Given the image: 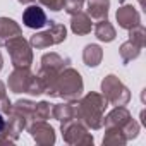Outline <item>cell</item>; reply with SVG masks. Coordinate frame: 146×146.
<instances>
[{
	"label": "cell",
	"instance_id": "obj_1",
	"mask_svg": "<svg viewBox=\"0 0 146 146\" xmlns=\"http://www.w3.org/2000/svg\"><path fill=\"white\" fill-rule=\"evenodd\" d=\"M74 103H76V119L81 120L88 129L98 131L103 127V117L108 102L102 93L90 91Z\"/></svg>",
	"mask_w": 146,
	"mask_h": 146
},
{
	"label": "cell",
	"instance_id": "obj_2",
	"mask_svg": "<svg viewBox=\"0 0 146 146\" xmlns=\"http://www.w3.org/2000/svg\"><path fill=\"white\" fill-rule=\"evenodd\" d=\"M83 91H84L83 76L70 65L65 67L57 78L55 98H62L64 102H78L83 96Z\"/></svg>",
	"mask_w": 146,
	"mask_h": 146
},
{
	"label": "cell",
	"instance_id": "obj_3",
	"mask_svg": "<svg viewBox=\"0 0 146 146\" xmlns=\"http://www.w3.org/2000/svg\"><path fill=\"white\" fill-rule=\"evenodd\" d=\"M46 24H48L46 31L35 33L29 38V45L36 50H43V48H48L53 45H60L67 38V28L64 24H60L57 21H48Z\"/></svg>",
	"mask_w": 146,
	"mask_h": 146
},
{
	"label": "cell",
	"instance_id": "obj_4",
	"mask_svg": "<svg viewBox=\"0 0 146 146\" xmlns=\"http://www.w3.org/2000/svg\"><path fill=\"white\" fill-rule=\"evenodd\" d=\"M5 50L9 52L11 62L14 67H31L33 64V46L28 40L23 38V35L9 38L2 43Z\"/></svg>",
	"mask_w": 146,
	"mask_h": 146
},
{
	"label": "cell",
	"instance_id": "obj_5",
	"mask_svg": "<svg viewBox=\"0 0 146 146\" xmlns=\"http://www.w3.org/2000/svg\"><path fill=\"white\" fill-rule=\"evenodd\" d=\"M102 95L110 105L115 107H125L131 102V91L129 88L113 74H108L102 81Z\"/></svg>",
	"mask_w": 146,
	"mask_h": 146
},
{
	"label": "cell",
	"instance_id": "obj_6",
	"mask_svg": "<svg viewBox=\"0 0 146 146\" xmlns=\"http://www.w3.org/2000/svg\"><path fill=\"white\" fill-rule=\"evenodd\" d=\"M60 132L67 144L78 146V144H93V134L90 129L78 119H70L65 122H60Z\"/></svg>",
	"mask_w": 146,
	"mask_h": 146
},
{
	"label": "cell",
	"instance_id": "obj_7",
	"mask_svg": "<svg viewBox=\"0 0 146 146\" xmlns=\"http://www.w3.org/2000/svg\"><path fill=\"white\" fill-rule=\"evenodd\" d=\"M29 136L33 137V141L40 146H52L55 144V129L46 124V120H35V122H29L26 125Z\"/></svg>",
	"mask_w": 146,
	"mask_h": 146
},
{
	"label": "cell",
	"instance_id": "obj_8",
	"mask_svg": "<svg viewBox=\"0 0 146 146\" xmlns=\"http://www.w3.org/2000/svg\"><path fill=\"white\" fill-rule=\"evenodd\" d=\"M35 74L31 72V67H14V70L9 74L7 79V86L12 93L19 95V93H28L29 84L33 81Z\"/></svg>",
	"mask_w": 146,
	"mask_h": 146
},
{
	"label": "cell",
	"instance_id": "obj_9",
	"mask_svg": "<svg viewBox=\"0 0 146 146\" xmlns=\"http://www.w3.org/2000/svg\"><path fill=\"white\" fill-rule=\"evenodd\" d=\"M48 19H46V14L45 11L40 7V5H35L31 4L28 9H24L23 12V24L29 29H40L43 26H46Z\"/></svg>",
	"mask_w": 146,
	"mask_h": 146
},
{
	"label": "cell",
	"instance_id": "obj_10",
	"mask_svg": "<svg viewBox=\"0 0 146 146\" xmlns=\"http://www.w3.org/2000/svg\"><path fill=\"white\" fill-rule=\"evenodd\" d=\"M115 17H117L119 26H120L122 29H127V31H129L131 28L141 24V16H139V12H137L132 5H129V4L120 5V7L117 9V12H115Z\"/></svg>",
	"mask_w": 146,
	"mask_h": 146
},
{
	"label": "cell",
	"instance_id": "obj_11",
	"mask_svg": "<svg viewBox=\"0 0 146 146\" xmlns=\"http://www.w3.org/2000/svg\"><path fill=\"white\" fill-rule=\"evenodd\" d=\"M131 120H132V115L125 107H115L103 117V125L105 127H120L124 131V127Z\"/></svg>",
	"mask_w": 146,
	"mask_h": 146
},
{
	"label": "cell",
	"instance_id": "obj_12",
	"mask_svg": "<svg viewBox=\"0 0 146 146\" xmlns=\"http://www.w3.org/2000/svg\"><path fill=\"white\" fill-rule=\"evenodd\" d=\"M91 28H93V23H91V17L86 12L79 11V12L70 16V29H72L74 35H78V36L90 35Z\"/></svg>",
	"mask_w": 146,
	"mask_h": 146
},
{
	"label": "cell",
	"instance_id": "obj_13",
	"mask_svg": "<svg viewBox=\"0 0 146 146\" xmlns=\"http://www.w3.org/2000/svg\"><path fill=\"white\" fill-rule=\"evenodd\" d=\"M40 62H41V69H48V70H53V72H60V70H64L65 67L70 65L69 57H62V55H58L55 52L45 53Z\"/></svg>",
	"mask_w": 146,
	"mask_h": 146
},
{
	"label": "cell",
	"instance_id": "obj_14",
	"mask_svg": "<svg viewBox=\"0 0 146 146\" xmlns=\"http://www.w3.org/2000/svg\"><path fill=\"white\" fill-rule=\"evenodd\" d=\"M86 14L95 19H108V9H110V0H86Z\"/></svg>",
	"mask_w": 146,
	"mask_h": 146
},
{
	"label": "cell",
	"instance_id": "obj_15",
	"mask_svg": "<svg viewBox=\"0 0 146 146\" xmlns=\"http://www.w3.org/2000/svg\"><path fill=\"white\" fill-rule=\"evenodd\" d=\"M52 119L58 122H65L70 119H76V103L74 102H64L52 107Z\"/></svg>",
	"mask_w": 146,
	"mask_h": 146
},
{
	"label": "cell",
	"instance_id": "obj_16",
	"mask_svg": "<svg viewBox=\"0 0 146 146\" xmlns=\"http://www.w3.org/2000/svg\"><path fill=\"white\" fill-rule=\"evenodd\" d=\"M19 35H23V29H21V26L14 19H11V17H0V45H2L5 40L19 36Z\"/></svg>",
	"mask_w": 146,
	"mask_h": 146
},
{
	"label": "cell",
	"instance_id": "obj_17",
	"mask_svg": "<svg viewBox=\"0 0 146 146\" xmlns=\"http://www.w3.org/2000/svg\"><path fill=\"white\" fill-rule=\"evenodd\" d=\"M95 36H96L100 41H103V43H110V41L115 40L117 31H115L113 24H112L108 19H102V21H98L96 26H95Z\"/></svg>",
	"mask_w": 146,
	"mask_h": 146
},
{
	"label": "cell",
	"instance_id": "obj_18",
	"mask_svg": "<svg viewBox=\"0 0 146 146\" xmlns=\"http://www.w3.org/2000/svg\"><path fill=\"white\" fill-rule=\"evenodd\" d=\"M102 58H103V50L100 45L96 43H90L84 46L83 50V62L88 65V67H96L102 64Z\"/></svg>",
	"mask_w": 146,
	"mask_h": 146
},
{
	"label": "cell",
	"instance_id": "obj_19",
	"mask_svg": "<svg viewBox=\"0 0 146 146\" xmlns=\"http://www.w3.org/2000/svg\"><path fill=\"white\" fill-rule=\"evenodd\" d=\"M103 144L105 146H124V144H127L124 131L120 127H105Z\"/></svg>",
	"mask_w": 146,
	"mask_h": 146
},
{
	"label": "cell",
	"instance_id": "obj_20",
	"mask_svg": "<svg viewBox=\"0 0 146 146\" xmlns=\"http://www.w3.org/2000/svg\"><path fill=\"white\" fill-rule=\"evenodd\" d=\"M141 46H137L136 43H132V41H125V43H122L120 45V48H119V53H120V60H122V64H129V62H132V60H136L139 55H141Z\"/></svg>",
	"mask_w": 146,
	"mask_h": 146
},
{
	"label": "cell",
	"instance_id": "obj_21",
	"mask_svg": "<svg viewBox=\"0 0 146 146\" xmlns=\"http://www.w3.org/2000/svg\"><path fill=\"white\" fill-rule=\"evenodd\" d=\"M35 105H36V102H31V100H17L16 103H12V110H11V112L19 113V115L24 117V119L28 120V124H29L31 119H33Z\"/></svg>",
	"mask_w": 146,
	"mask_h": 146
},
{
	"label": "cell",
	"instance_id": "obj_22",
	"mask_svg": "<svg viewBox=\"0 0 146 146\" xmlns=\"http://www.w3.org/2000/svg\"><path fill=\"white\" fill-rule=\"evenodd\" d=\"M50 117H52V105L48 102H38L35 105V112H33L31 122H35V120H46Z\"/></svg>",
	"mask_w": 146,
	"mask_h": 146
},
{
	"label": "cell",
	"instance_id": "obj_23",
	"mask_svg": "<svg viewBox=\"0 0 146 146\" xmlns=\"http://www.w3.org/2000/svg\"><path fill=\"white\" fill-rule=\"evenodd\" d=\"M129 41H132L137 46L144 48V45H146V29H144L143 24H137V26L129 29Z\"/></svg>",
	"mask_w": 146,
	"mask_h": 146
},
{
	"label": "cell",
	"instance_id": "obj_24",
	"mask_svg": "<svg viewBox=\"0 0 146 146\" xmlns=\"http://www.w3.org/2000/svg\"><path fill=\"white\" fill-rule=\"evenodd\" d=\"M12 110V102L9 100L7 96V90H5V84L0 81V113L4 115H9Z\"/></svg>",
	"mask_w": 146,
	"mask_h": 146
},
{
	"label": "cell",
	"instance_id": "obj_25",
	"mask_svg": "<svg viewBox=\"0 0 146 146\" xmlns=\"http://www.w3.org/2000/svg\"><path fill=\"white\" fill-rule=\"evenodd\" d=\"M139 129H141V125H139V122L136 120V119H132L125 127H124V134H125V139L127 141H132V139H136L137 137V134H139Z\"/></svg>",
	"mask_w": 146,
	"mask_h": 146
},
{
	"label": "cell",
	"instance_id": "obj_26",
	"mask_svg": "<svg viewBox=\"0 0 146 146\" xmlns=\"http://www.w3.org/2000/svg\"><path fill=\"white\" fill-rule=\"evenodd\" d=\"M36 2H40V5H43L45 9L58 12V11L64 9V2H65V0H36Z\"/></svg>",
	"mask_w": 146,
	"mask_h": 146
},
{
	"label": "cell",
	"instance_id": "obj_27",
	"mask_svg": "<svg viewBox=\"0 0 146 146\" xmlns=\"http://www.w3.org/2000/svg\"><path fill=\"white\" fill-rule=\"evenodd\" d=\"M43 93H45L43 84H41V81L38 79V76L35 74V78H33V81H31V84H29L28 95H31V96H40V95H43Z\"/></svg>",
	"mask_w": 146,
	"mask_h": 146
},
{
	"label": "cell",
	"instance_id": "obj_28",
	"mask_svg": "<svg viewBox=\"0 0 146 146\" xmlns=\"http://www.w3.org/2000/svg\"><path fill=\"white\" fill-rule=\"evenodd\" d=\"M4 127H5V119H4V113H0V132L4 131Z\"/></svg>",
	"mask_w": 146,
	"mask_h": 146
},
{
	"label": "cell",
	"instance_id": "obj_29",
	"mask_svg": "<svg viewBox=\"0 0 146 146\" xmlns=\"http://www.w3.org/2000/svg\"><path fill=\"white\" fill-rule=\"evenodd\" d=\"M17 2H19V4H23V5H26V4H33L35 0H17Z\"/></svg>",
	"mask_w": 146,
	"mask_h": 146
},
{
	"label": "cell",
	"instance_id": "obj_30",
	"mask_svg": "<svg viewBox=\"0 0 146 146\" xmlns=\"http://www.w3.org/2000/svg\"><path fill=\"white\" fill-rule=\"evenodd\" d=\"M4 69V57H2V53H0V70Z\"/></svg>",
	"mask_w": 146,
	"mask_h": 146
},
{
	"label": "cell",
	"instance_id": "obj_31",
	"mask_svg": "<svg viewBox=\"0 0 146 146\" xmlns=\"http://www.w3.org/2000/svg\"><path fill=\"white\" fill-rule=\"evenodd\" d=\"M72 2H78V4H81V5H84V2H86V0H72Z\"/></svg>",
	"mask_w": 146,
	"mask_h": 146
},
{
	"label": "cell",
	"instance_id": "obj_32",
	"mask_svg": "<svg viewBox=\"0 0 146 146\" xmlns=\"http://www.w3.org/2000/svg\"><path fill=\"white\" fill-rule=\"evenodd\" d=\"M137 2H139V5H141V7H144V0H137Z\"/></svg>",
	"mask_w": 146,
	"mask_h": 146
}]
</instances>
